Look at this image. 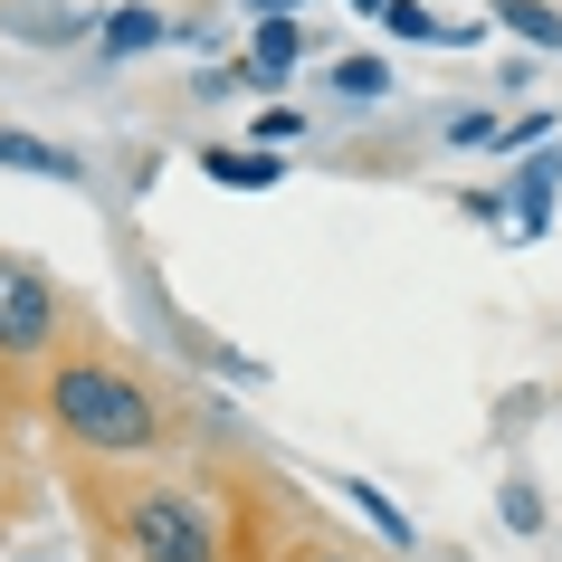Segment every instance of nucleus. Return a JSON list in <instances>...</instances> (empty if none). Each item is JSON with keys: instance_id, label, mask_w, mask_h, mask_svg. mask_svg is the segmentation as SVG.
<instances>
[{"instance_id": "f03ea898", "label": "nucleus", "mask_w": 562, "mask_h": 562, "mask_svg": "<svg viewBox=\"0 0 562 562\" xmlns=\"http://www.w3.org/2000/svg\"><path fill=\"white\" fill-rule=\"evenodd\" d=\"M124 543H134V562H220L229 553L191 486H134L124 496Z\"/></svg>"}, {"instance_id": "9d476101", "label": "nucleus", "mask_w": 562, "mask_h": 562, "mask_svg": "<svg viewBox=\"0 0 562 562\" xmlns=\"http://www.w3.org/2000/svg\"><path fill=\"white\" fill-rule=\"evenodd\" d=\"M334 95H344V105H382V95H391V67L382 58H334Z\"/></svg>"}, {"instance_id": "6e6552de", "label": "nucleus", "mask_w": 562, "mask_h": 562, "mask_svg": "<svg viewBox=\"0 0 562 562\" xmlns=\"http://www.w3.org/2000/svg\"><path fill=\"white\" fill-rule=\"evenodd\" d=\"M305 30L296 20H258V38H248V77H267V87H286V67H296Z\"/></svg>"}, {"instance_id": "7ed1b4c3", "label": "nucleus", "mask_w": 562, "mask_h": 562, "mask_svg": "<svg viewBox=\"0 0 562 562\" xmlns=\"http://www.w3.org/2000/svg\"><path fill=\"white\" fill-rule=\"evenodd\" d=\"M58 286L38 277L30 258H0V362H38L48 334H58Z\"/></svg>"}, {"instance_id": "f257e3e1", "label": "nucleus", "mask_w": 562, "mask_h": 562, "mask_svg": "<svg viewBox=\"0 0 562 562\" xmlns=\"http://www.w3.org/2000/svg\"><path fill=\"white\" fill-rule=\"evenodd\" d=\"M48 419H58L77 448H95V458H144V448H162V401H153L124 362H95V353H67L48 362Z\"/></svg>"}, {"instance_id": "f8f14e48", "label": "nucleus", "mask_w": 562, "mask_h": 562, "mask_svg": "<svg viewBox=\"0 0 562 562\" xmlns=\"http://www.w3.org/2000/svg\"><path fill=\"white\" fill-rule=\"evenodd\" d=\"M382 30H391V38H448L439 20H429V0H391V10H382Z\"/></svg>"}, {"instance_id": "ddd939ff", "label": "nucleus", "mask_w": 562, "mask_h": 562, "mask_svg": "<svg viewBox=\"0 0 562 562\" xmlns=\"http://www.w3.org/2000/svg\"><path fill=\"white\" fill-rule=\"evenodd\" d=\"M296 134H305V124L286 115V105H267V115H258V144H267V153H277V144H296Z\"/></svg>"}, {"instance_id": "2eb2a0df", "label": "nucleus", "mask_w": 562, "mask_h": 562, "mask_svg": "<svg viewBox=\"0 0 562 562\" xmlns=\"http://www.w3.org/2000/svg\"><path fill=\"white\" fill-rule=\"evenodd\" d=\"M296 562H362V553H325V543H315V553H296Z\"/></svg>"}, {"instance_id": "39448f33", "label": "nucleus", "mask_w": 562, "mask_h": 562, "mask_svg": "<svg viewBox=\"0 0 562 562\" xmlns=\"http://www.w3.org/2000/svg\"><path fill=\"white\" fill-rule=\"evenodd\" d=\"M162 30H172L162 10H144V0H124V10H105V20H95V48H105V58H144V48H153Z\"/></svg>"}, {"instance_id": "a211bd4d", "label": "nucleus", "mask_w": 562, "mask_h": 562, "mask_svg": "<svg viewBox=\"0 0 562 562\" xmlns=\"http://www.w3.org/2000/svg\"><path fill=\"white\" fill-rule=\"evenodd\" d=\"M353 10H391V0H353Z\"/></svg>"}, {"instance_id": "9b49d317", "label": "nucleus", "mask_w": 562, "mask_h": 562, "mask_svg": "<svg viewBox=\"0 0 562 562\" xmlns=\"http://www.w3.org/2000/svg\"><path fill=\"white\" fill-rule=\"evenodd\" d=\"M344 496H353V515H362L372 533H391V543H411V525H401V505H391L382 486H353V476H344Z\"/></svg>"}, {"instance_id": "4468645a", "label": "nucleus", "mask_w": 562, "mask_h": 562, "mask_svg": "<svg viewBox=\"0 0 562 562\" xmlns=\"http://www.w3.org/2000/svg\"><path fill=\"white\" fill-rule=\"evenodd\" d=\"M505 525L533 533V525H543V496H533V486H505Z\"/></svg>"}, {"instance_id": "20e7f679", "label": "nucleus", "mask_w": 562, "mask_h": 562, "mask_svg": "<svg viewBox=\"0 0 562 562\" xmlns=\"http://www.w3.org/2000/svg\"><path fill=\"white\" fill-rule=\"evenodd\" d=\"M201 172L229 181V191H277V172H286V162H267V144H210Z\"/></svg>"}, {"instance_id": "423d86ee", "label": "nucleus", "mask_w": 562, "mask_h": 562, "mask_svg": "<svg viewBox=\"0 0 562 562\" xmlns=\"http://www.w3.org/2000/svg\"><path fill=\"white\" fill-rule=\"evenodd\" d=\"M0 172H48V181H77L87 162L67 144H38V134H20V124H0Z\"/></svg>"}, {"instance_id": "1a4fd4ad", "label": "nucleus", "mask_w": 562, "mask_h": 562, "mask_svg": "<svg viewBox=\"0 0 562 562\" xmlns=\"http://www.w3.org/2000/svg\"><path fill=\"white\" fill-rule=\"evenodd\" d=\"M486 10H496L525 48H562V10H553V0H486Z\"/></svg>"}, {"instance_id": "f3484780", "label": "nucleus", "mask_w": 562, "mask_h": 562, "mask_svg": "<svg viewBox=\"0 0 562 562\" xmlns=\"http://www.w3.org/2000/svg\"><path fill=\"white\" fill-rule=\"evenodd\" d=\"M220 562H258V553H248V543H238V553H220Z\"/></svg>"}, {"instance_id": "dca6fc26", "label": "nucleus", "mask_w": 562, "mask_h": 562, "mask_svg": "<svg viewBox=\"0 0 562 562\" xmlns=\"http://www.w3.org/2000/svg\"><path fill=\"white\" fill-rule=\"evenodd\" d=\"M258 10H267V20H296V0H258Z\"/></svg>"}, {"instance_id": "0eeeda50", "label": "nucleus", "mask_w": 562, "mask_h": 562, "mask_svg": "<svg viewBox=\"0 0 562 562\" xmlns=\"http://www.w3.org/2000/svg\"><path fill=\"white\" fill-rule=\"evenodd\" d=\"M553 181H562V144H543V153L525 162V172H515V191H505L525 229H543V220H553Z\"/></svg>"}]
</instances>
